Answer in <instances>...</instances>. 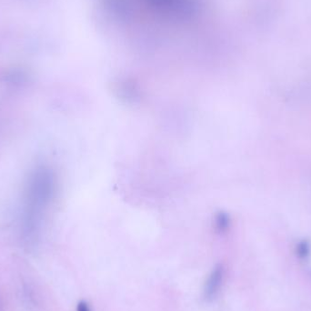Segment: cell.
Masks as SVG:
<instances>
[{
  "mask_svg": "<svg viewBox=\"0 0 311 311\" xmlns=\"http://www.w3.org/2000/svg\"><path fill=\"white\" fill-rule=\"evenodd\" d=\"M225 271L222 265H217L208 276L204 287V298L207 301H211L217 297L222 286Z\"/></svg>",
  "mask_w": 311,
  "mask_h": 311,
  "instance_id": "cell-1",
  "label": "cell"
},
{
  "mask_svg": "<svg viewBox=\"0 0 311 311\" xmlns=\"http://www.w3.org/2000/svg\"><path fill=\"white\" fill-rule=\"evenodd\" d=\"M76 311H92V310L87 301H81L78 302L76 308Z\"/></svg>",
  "mask_w": 311,
  "mask_h": 311,
  "instance_id": "cell-3",
  "label": "cell"
},
{
  "mask_svg": "<svg viewBox=\"0 0 311 311\" xmlns=\"http://www.w3.org/2000/svg\"><path fill=\"white\" fill-rule=\"evenodd\" d=\"M297 252L298 255L301 258H306L307 256L310 253V246L307 242H301L299 244L298 248H297Z\"/></svg>",
  "mask_w": 311,
  "mask_h": 311,
  "instance_id": "cell-2",
  "label": "cell"
}]
</instances>
